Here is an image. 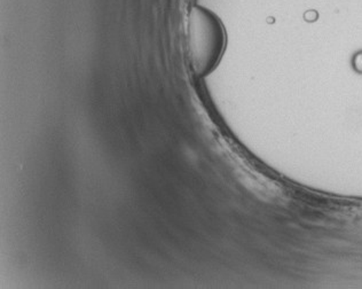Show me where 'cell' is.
<instances>
[{
    "instance_id": "cell-1",
    "label": "cell",
    "mask_w": 362,
    "mask_h": 289,
    "mask_svg": "<svg viewBox=\"0 0 362 289\" xmlns=\"http://www.w3.org/2000/svg\"><path fill=\"white\" fill-rule=\"evenodd\" d=\"M221 21L206 9L194 8L188 21V52L197 75L206 76L217 66L225 48Z\"/></svg>"
}]
</instances>
